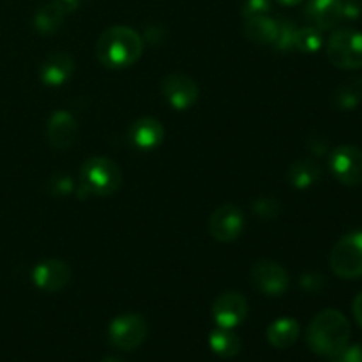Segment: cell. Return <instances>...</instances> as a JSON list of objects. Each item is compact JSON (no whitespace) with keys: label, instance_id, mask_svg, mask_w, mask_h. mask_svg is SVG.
<instances>
[{"label":"cell","instance_id":"9","mask_svg":"<svg viewBox=\"0 0 362 362\" xmlns=\"http://www.w3.org/2000/svg\"><path fill=\"white\" fill-rule=\"evenodd\" d=\"M244 230V214L235 205H223L212 212L209 219V232L219 243H232L239 239Z\"/></svg>","mask_w":362,"mask_h":362},{"label":"cell","instance_id":"18","mask_svg":"<svg viewBox=\"0 0 362 362\" xmlns=\"http://www.w3.org/2000/svg\"><path fill=\"white\" fill-rule=\"evenodd\" d=\"M299 338V324L293 318H278L267 329V339L274 349H290Z\"/></svg>","mask_w":362,"mask_h":362},{"label":"cell","instance_id":"19","mask_svg":"<svg viewBox=\"0 0 362 362\" xmlns=\"http://www.w3.org/2000/svg\"><path fill=\"white\" fill-rule=\"evenodd\" d=\"M320 166L313 159H300V161L293 163L288 170V180L293 187L299 189H306V187L313 186L318 179H320Z\"/></svg>","mask_w":362,"mask_h":362},{"label":"cell","instance_id":"28","mask_svg":"<svg viewBox=\"0 0 362 362\" xmlns=\"http://www.w3.org/2000/svg\"><path fill=\"white\" fill-rule=\"evenodd\" d=\"M331 362H362V349L359 345H346L345 349L331 357Z\"/></svg>","mask_w":362,"mask_h":362},{"label":"cell","instance_id":"34","mask_svg":"<svg viewBox=\"0 0 362 362\" xmlns=\"http://www.w3.org/2000/svg\"><path fill=\"white\" fill-rule=\"evenodd\" d=\"M103 362H124V361H120V359H117V357H106L105 361Z\"/></svg>","mask_w":362,"mask_h":362},{"label":"cell","instance_id":"7","mask_svg":"<svg viewBox=\"0 0 362 362\" xmlns=\"http://www.w3.org/2000/svg\"><path fill=\"white\" fill-rule=\"evenodd\" d=\"M250 279L258 292L271 297L283 296L290 286L288 272L285 271V267L271 260L257 262L251 267Z\"/></svg>","mask_w":362,"mask_h":362},{"label":"cell","instance_id":"15","mask_svg":"<svg viewBox=\"0 0 362 362\" xmlns=\"http://www.w3.org/2000/svg\"><path fill=\"white\" fill-rule=\"evenodd\" d=\"M74 71V60L69 53L55 52L49 53L41 64L39 69V76H41L42 83L48 87H59L64 85L71 78Z\"/></svg>","mask_w":362,"mask_h":362},{"label":"cell","instance_id":"21","mask_svg":"<svg viewBox=\"0 0 362 362\" xmlns=\"http://www.w3.org/2000/svg\"><path fill=\"white\" fill-rule=\"evenodd\" d=\"M209 345L216 356L225 357V359H230L240 352V339L237 338V334H233L232 329L218 327L212 331L209 336Z\"/></svg>","mask_w":362,"mask_h":362},{"label":"cell","instance_id":"8","mask_svg":"<svg viewBox=\"0 0 362 362\" xmlns=\"http://www.w3.org/2000/svg\"><path fill=\"white\" fill-rule=\"evenodd\" d=\"M329 166L336 179L346 186L362 184V151L354 145H341L329 159Z\"/></svg>","mask_w":362,"mask_h":362},{"label":"cell","instance_id":"11","mask_svg":"<svg viewBox=\"0 0 362 362\" xmlns=\"http://www.w3.org/2000/svg\"><path fill=\"white\" fill-rule=\"evenodd\" d=\"M247 300L237 292H226L216 299L212 306V317H214L218 327L233 329L243 324L247 317Z\"/></svg>","mask_w":362,"mask_h":362},{"label":"cell","instance_id":"17","mask_svg":"<svg viewBox=\"0 0 362 362\" xmlns=\"http://www.w3.org/2000/svg\"><path fill=\"white\" fill-rule=\"evenodd\" d=\"M279 32V20H274V18L267 16H255L246 20V25H244V34L250 41L258 42V45H269L274 46L276 37H278Z\"/></svg>","mask_w":362,"mask_h":362},{"label":"cell","instance_id":"2","mask_svg":"<svg viewBox=\"0 0 362 362\" xmlns=\"http://www.w3.org/2000/svg\"><path fill=\"white\" fill-rule=\"evenodd\" d=\"M349 320L341 311L325 310L313 318L308 329V345L317 356L332 357L345 349L350 341Z\"/></svg>","mask_w":362,"mask_h":362},{"label":"cell","instance_id":"25","mask_svg":"<svg viewBox=\"0 0 362 362\" xmlns=\"http://www.w3.org/2000/svg\"><path fill=\"white\" fill-rule=\"evenodd\" d=\"M271 11V0H244L243 16L244 20H250L255 16H264Z\"/></svg>","mask_w":362,"mask_h":362},{"label":"cell","instance_id":"10","mask_svg":"<svg viewBox=\"0 0 362 362\" xmlns=\"http://www.w3.org/2000/svg\"><path fill=\"white\" fill-rule=\"evenodd\" d=\"M161 90L168 105L179 112L191 108L198 99V85L194 83L193 78L180 73L168 74L163 80Z\"/></svg>","mask_w":362,"mask_h":362},{"label":"cell","instance_id":"3","mask_svg":"<svg viewBox=\"0 0 362 362\" xmlns=\"http://www.w3.org/2000/svg\"><path fill=\"white\" fill-rule=\"evenodd\" d=\"M122 184V172L115 161L108 158H90L80 168V194L110 197Z\"/></svg>","mask_w":362,"mask_h":362},{"label":"cell","instance_id":"13","mask_svg":"<svg viewBox=\"0 0 362 362\" xmlns=\"http://www.w3.org/2000/svg\"><path fill=\"white\" fill-rule=\"evenodd\" d=\"M46 136L49 145L57 151H66L76 141L78 136V122L69 112L66 110H57L48 120L46 127Z\"/></svg>","mask_w":362,"mask_h":362},{"label":"cell","instance_id":"5","mask_svg":"<svg viewBox=\"0 0 362 362\" xmlns=\"http://www.w3.org/2000/svg\"><path fill=\"white\" fill-rule=\"evenodd\" d=\"M331 269L343 279L362 276V232L341 237L331 251Z\"/></svg>","mask_w":362,"mask_h":362},{"label":"cell","instance_id":"12","mask_svg":"<svg viewBox=\"0 0 362 362\" xmlns=\"http://www.w3.org/2000/svg\"><path fill=\"white\" fill-rule=\"evenodd\" d=\"M32 279H34V285L45 292H60L69 285L71 271L66 262L53 258V260H45L35 265Z\"/></svg>","mask_w":362,"mask_h":362},{"label":"cell","instance_id":"29","mask_svg":"<svg viewBox=\"0 0 362 362\" xmlns=\"http://www.w3.org/2000/svg\"><path fill=\"white\" fill-rule=\"evenodd\" d=\"M341 7L343 18H349V20H356L362 14L361 0H341Z\"/></svg>","mask_w":362,"mask_h":362},{"label":"cell","instance_id":"26","mask_svg":"<svg viewBox=\"0 0 362 362\" xmlns=\"http://www.w3.org/2000/svg\"><path fill=\"white\" fill-rule=\"evenodd\" d=\"M73 189L74 184L69 175H57L49 180V191H52L55 197H67V194L73 193Z\"/></svg>","mask_w":362,"mask_h":362},{"label":"cell","instance_id":"32","mask_svg":"<svg viewBox=\"0 0 362 362\" xmlns=\"http://www.w3.org/2000/svg\"><path fill=\"white\" fill-rule=\"evenodd\" d=\"M57 2H59L60 6L66 9V13H71V11L76 9L78 4H80V0H57Z\"/></svg>","mask_w":362,"mask_h":362},{"label":"cell","instance_id":"20","mask_svg":"<svg viewBox=\"0 0 362 362\" xmlns=\"http://www.w3.org/2000/svg\"><path fill=\"white\" fill-rule=\"evenodd\" d=\"M64 18H66V9L59 2H49L35 13L34 27L41 34H52V32L59 30Z\"/></svg>","mask_w":362,"mask_h":362},{"label":"cell","instance_id":"16","mask_svg":"<svg viewBox=\"0 0 362 362\" xmlns=\"http://www.w3.org/2000/svg\"><path fill=\"white\" fill-rule=\"evenodd\" d=\"M306 16L318 30H331L343 20L341 0H310Z\"/></svg>","mask_w":362,"mask_h":362},{"label":"cell","instance_id":"33","mask_svg":"<svg viewBox=\"0 0 362 362\" xmlns=\"http://www.w3.org/2000/svg\"><path fill=\"white\" fill-rule=\"evenodd\" d=\"M278 2H281L283 6H297V4H300L303 0H278Z\"/></svg>","mask_w":362,"mask_h":362},{"label":"cell","instance_id":"14","mask_svg":"<svg viewBox=\"0 0 362 362\" xmlns=\"http://www.w3.org/2000/svg\"><path fill=\"white\" fill-rule=\"evenodd\" d=\"M163 138H165V127L152 117L138 119L129 127V141L140 151H154L163 144Z\"/></svg>","mask_w":362,"mask_h":362},{"label":"cell","instance_id":"6","mask_svg":"<svg viewBox=\"0 0 362 362\" xmlns=\"http://www.w3.org/2000/svg\"><path fill=\"white\" fill-rule=\"evenodd\" d=\"M147 322L141 315L127 313L120 315L110 324L108 327V339L115 349L131 352L138 349L147 338Z\"/></svg>","mask_w":362,"mask_h":362},{"label":"cell","instance_id":"27","mask_svg":"<svg viewBox=\"0 0 362 362\" xmlns=\"http://www.w3.org/2000/svg\"><path fill=\"white\" fill-rule=\"evenodd\" d=\"M255 212H257L260 218L271 219L274 218V216H278L279 204L276 200H272V198H262V200H258L257 204H255Z\"/></svg>","mask_w":362,"mask_h":362},{"label":"cell","instance_id":"23","mask_svg":"<svg viewBox=\"0 0 362 362\" xmlns=\"http://www.w3.org/2000/svg\"><path fill=\"white\" fill-rule=\"evenodd\" d=\"M324 45V39L318 28L304 27L297 28L296 39H293V48L303 53H317Z\"/></svg>","mask_w":362,"mask_h":362},{"label":"cell","instance_id":"22","mask_svg":"<svg viewBox=\"0 0 362 362\" xmlns=\"http://www.w3.org/2000/svg\"><path fill=\"white\" fill-rule=\"evenodd\" d=\"M362 101V80L352 78L336 90V105L341 110H354Z\"/></svg>","mask_w":362,"mask_h":362},{"label":"cell","instance_id":"4","mask_svg":"<svg viewBox=\"0 0 362 362\" xmlns=\"http://www.w3.org/2000/svg\"><path fill=\"white\" fill-rule=\"evenodd\" d=\"M327 59L339 69L362 67V32L356 28L336 30L329 39Z\"/></svg>","mask_w":362,"mask_h":362},{"label":"cell","instance_id":"30","mask_svg":"<svg viewBox=\"0 0 362 362\" xmlns=\"http://www.w3.org/2000/svg\"><path fill=\"white\" fill-rule=\"evenodd\" d=\"M300 285H303V288L310 290V292H317V290H320L324 286V278H320L317 274H308L300 279Z\"/></svg>","mask_w":362,"mask_h":362},{"label":"cell","instance_id":"1","mask_svg":"<svg viewBox=\"0 0 362 362\" xmlns=\"http://www.w3.org/2000/svg\"><path fill=\"white\" fill-rule=\"evenodd\" d=\"M144 52V39L136 30L124 25L110 27L101 34L95 45L99 62L112 69H124L136 62Z\"/></svg>","mask_w":362,"mask_h":362},{"label":"cell","instance_id":"31","mask_svg":"<svg viewBox=\"0 0 362 362\" xmlns=\"http://www.w3.org/2000/svg\"><path fill=\"white\" fill-rule=\"evenodd\" d=\"M354 317H356L357 324L362 327V292L354 300Z\"/></svg>","mask_w":362,"mask_h":362},{"label":"cell","instance_id":"24","mask_svg":"<svg viewBox=\"0 0 362 362\" xmlns=\"http://www.w3.org/2000/svg\"><path fill=\"white\" fill-rule=\"evenodd\" d=\"M296 32H297V27H293L292 21L279 20V32L272 48L278 49V52H288V49H293Z\"/></svg>","mask_w":362,"mask_h":362}]
</instances>
